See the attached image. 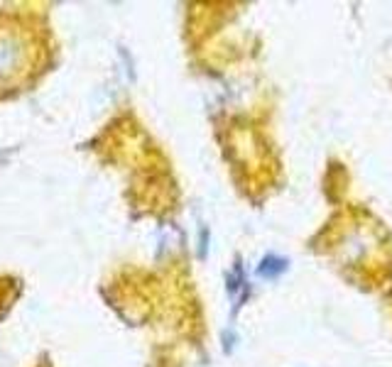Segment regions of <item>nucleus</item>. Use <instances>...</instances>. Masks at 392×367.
Returning <instances> with one entry per match:
<instances>
[{"label":"nucleus","mask_w":392,"mask_h":367,"mask_svg":"<svg viewBox=\"0 0 392 367\" xmlns=\"http://www.w3.org/2000/svg\"><path fill=\"white\" fill-rule=\"evenodd\" d=\"M287 265H290V262H287L285 257L265 255L260 260V265H257V277L260 279H277L280 275H285L287 272Z\"/></svg>","instance_id":"f257e3e1"},{"label":"nucleus","mask_w":392,"mask_h":367,"mask_svg":"<svg viewBox=\"0 0 392 367\" xmlns=\"http://www.w3.org/2000/svg\"><path fill=\"white\" fill-rule=\"evenodd\" d=\"M20 61V49L13 44V39H0V76L13 71Z\"/></svg>","instance_id":"f03ea898"},{"label":"nucleus","mask_w":392,"mask_h":367,"mask_svg":"<svg viewBox=\"0 0 392 367\" xmlns=\"http://www.w3.org/2000/svg\"><path fill=\"white\" fill-rule=\"evenodd\" d=\"M243 292L247 294V279L243 275V267H240V262H235L233 272L228 275V294L238 301V294ZM235 309H238V304H235Z\"/></svg>","instance_id":"7ed1b4c3"}]
</instances>
